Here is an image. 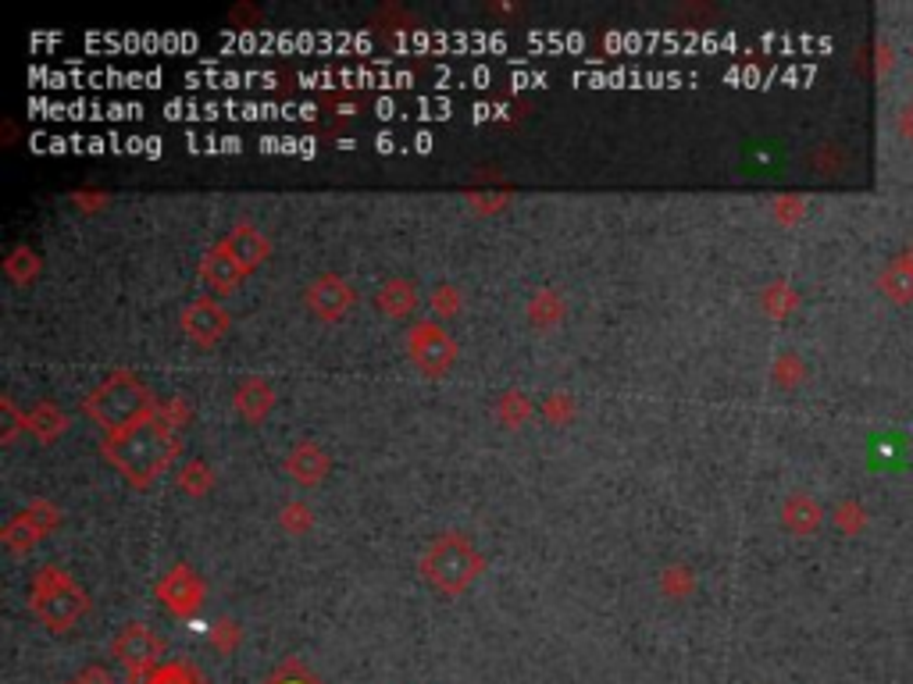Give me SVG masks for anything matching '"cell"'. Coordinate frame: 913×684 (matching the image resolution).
<instances>
[{"mask_svg": "<svg viewBox=\"0 0 913 684\" xmlns=\"http://www.w3.org/2000/svg\"><path fill=\"white\" fill-rule=\"evenodd\" d=\"M878 289H881L885 300L896 303V307L913 303V268L906 264V257H892V261L881 268Z\"/></svg>", "mask_w": 913, "mask_h": 684, "instance_id": "obj_4", "label": "cell"}, {"mask_svg": "<svg viewBox=\"0 0 913 684\" xmlns=\"http://www.w3.org/2000/svg\"><path fill=\"white\" fill-rule=\"evenodd\" d=\"M147 684H200L197 677H189L183 667H161Z\"/></svg>", "mask_w": 913, "mask_h": 684, "instance_id": "obj_9", "label": "cell"}, {"mask_svg": "<svg viewBox=\"0 0 913 684\" xmlns=\"http://www.w3.org/2000/svg\"><path fill=\"white\" fill-rule=\"evenodd\" d=\"M114 457H119L122 468L133 477H150L161 468L164 457V435L158 424H136V428L119 432V443H114Z\"/></svg>", "mask_w": 913, "mask_h": 684, "instance_id": "obj_2", "label": "cell"}, {"mask_svg": "<svg viewBox=\"0 0 913 684\" xmlns=\"http://www.w3.org/2000/svg\"><path fill=\"white\" fill-rule=\"evenodd\" d=\"M896 128H899V136L906 139V144L913 147V97L906 100L903 108H899V119H896Z\"/></svg>", "mask_w": 913, "mask_h": 684, "instance_id": "obj_10", "label": "cell"}, {"mask_svg": "<svg viewBox=\"0 0 913 684\" xmlns=\"http://www.w3.org/2000/svg\"><path fill=\"white\" fill-rule=\"evenodd\" d=\"M775 371H778V382L792 385V382H800V378H803V360L789 353V357H781V360H778Z\"/></svg>", "mask_w": 913, "mask_h": 684, "instance_id": "obj_8", "label": "cell"}, {"mask_svg": "<svg viewBox=\"0 0 913 684\" xmlns=\"http://www.w3.org/2000/svg\"><path fill=\"white\" fill-rule=\"evenodd\" d=\"M286 684H311V681H286Z\"/></svg>", "mask_w": 913, "mask_h": 684, "instance_id": "obj_14", "label": "cell"}, {"mask_svg": "<svg viewBox=\"0 0 913 684\" xmlns=\"http://www.w3.org/2000/svg\"><path fill=\"white\" fill-rule=\"evenodd\" d=\"M781 521H786V527L795 535H814L821 521H825V510H821V502L814 496L795 493L786 499V507H781Z\"/></svg>", "mask_w": 913, "mask_h": 684, "instance_id": "obj_5", "label": "cell"}, {"mask_svg": "<svg viewBox=\"0 0 913 684\" xmlns=\"http://www.w3.org/2000/svg\"><path fill=\"white\" fill-rule=\"evenodd\" d=\"M764 303H767V311L775 314V318H786V314L792 311V307H795V293L786 286V282H775V286L767 289Z\"/></svg>", "mask_w": 913, "mask_h": 684, "instance_id": "obj_7", "label": "cell"}, {"mask_svg": "<svg viewBox=\"0 0 913 684\" xmlns=\"http://www.w3.org/2000/svg\"><path fill=\"white\" fill-rule=\"evenodd\" d=\"M72 684H79V681H72Z\"/></svg>", "mask_w": 913, "mask_h": 684, "instance_id": "obj_15", "label": "cell"}, {"mask_svg": "<svg viewBox=\"0 0 913 684\" xmlns=\"http://www.w3.org/2000/svg\"><path fill=\"white\" fill-rule=\"evenodd\" d=\"M889 69H892V47L878 43V72H889Z\"/></svg>", "mask_w": 913, "mask_h": 684, "instance_id": "obj_12", "label": "cell"}, {"mask_svg": "<svg viewBox=\"0 0 913 684\" xmlns=\"http://www.w3.org/2000/svg\"><path fill=\"white\" fill-rule=\"evenodd\" d=\"M144 407H147L144 389H139L128 374L108 378L94 396H89V410H94V418L100 424H108V428H114V432H125V424L144 414Z\"/></svg>", "mask_w": 913, "mask_h": 684, "instance_id": "obj_1", "label": "cell"}, {"mask_svg": "<svg viewBox=\"0 0 913 684\" xmlns=\"http://www.w3.org/2000/svg\"><path fill=\"white\" fill-rule=\"evenodd\" d=\"M903 257H906V264H910V268H913V247H910V250H906V253H903Z\"/></svg>", "mask_w": 913, "mask_h": 684, "instance_id": "obj_13", "label": "cell"}, {"mask_svg": "<svg viewBox=\"0 0 913 684\" xmlns=\"http://www.w3.org/2000/svg\"><path fill=\"white\" fill-rule=\"evenodd\" d=\"M114 652H119V660L133 670V674H139V670H150L153 663H158V656H161V642L150 635L147 627H139V624H128L119 638H114Z\"/></svg>", "mask_w": 913, "mask_h": 684, "instance_id": "obj_3", "label": "cell"}, {"mask_svg": "<svg viewBox=\"0 0 913 684\" xmlns=\"http://www.w3.org/2000/svg\"><path fill=\"white\" fill-rule=\"evenodd\" d=\"M831 521L835 527H839L842 535H864V527L871 521V513L867 507L860 499H842V502H835V510H831Z\"/></svg>", "mask_w": 913, "mask_h": 684, "instance_id": "obj_6", "label": "cell"}, {"mask_svg": "<svg viewBox=\"0 0 913 684\" xmlns=\"http://www.w3.org/2000/svg\"><path fill=\"white\" fill-rule=\"evenodd\" d=\"M79 684H111V677L100 667H94V670H86V674L79 677Z\"/></svg>", "mask_w": 913, "mask_h": 684, "instance_id": "obj_11", "label": "cell"}]
</instances>
